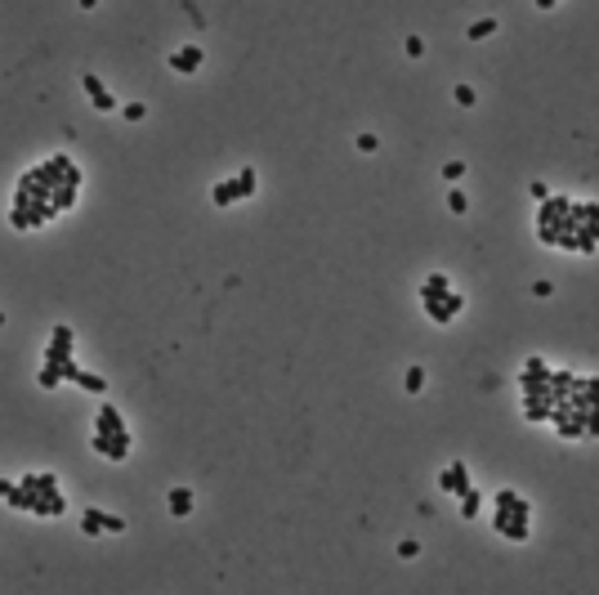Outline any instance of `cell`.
<instances>
[{
  "label": "cell",
  "mask_w": 599,
  "mask_h": 595,
  "mask_svg": "<svg viewBox=\"0 0 599 595\" xmlns=\"http://www.w3.org/2000/svg\"><path fill=\"white\" fill-rule=\"evenodd\" d=\"M81 533H85V537H99V533H126V519H121V515H108V510H99V506H85V515H81Z\"/></svg>",
  "instance_id": "obj_1"
},
{
  "label": "cell",
  "mask_w": 599,
  "mask_h": 595,
  "mask_svg": "<svg viewBox=\"0 0 599 595\" xmlns=\"http://www.w3.org/2000/svg\"><path fill=\"white\" fill-rule=\"evenodd\" d=\"M90 448L99 452V457H108V461H126V457H130V430H121V434L94 430V434H90Z\"/></svg>",
  "instance_id": "obj_2"
},
{
  "label": "cell",
  "mask_w": 599,
  "mask_h": 595,
  "mask_svg": "<svg viewBox=\"0 0 599 595\" xmlns=\"http://www.w3.org/2000/svg\"><path fill=\"white\" fill-rule=\"evenodd\" d=\"M72 327L68 323H59V327H54V332H50V345H45V363H50V367H63V363H68V358H72Z\"/></svg>",
  "instance_id": "obj_3"
},
{
  "label": "cell",
  "mask_w": 599,
  "mask_h": 595,
  "mask_svg": "<svg viewBox=\"0 0 599 595\" xmlns=\"http://www.w3.org/2000/svg\"><path fill=\"white\" fill-rule=\"evenodd\" d=\"M421 305H425V314H430V323H452V318L465 309V296H461V291H448V296L421 300Z\"/></svg>",
  "instance_id": "obj_4"
},
{
  "label": "cell",
  "mask_w": 599,
  "mask_h": 595,
  "mask_svg": "<svg viewBox=\"0 0 599 595\" xmlns=\"http://www.w3.org/2000/svg\"><path fill=\"white\" fill-rule=\"evenodd\" d=\"M528 519H532V515H515V510H497V515H492V528H497L501 537H510V542H528Z\"/></svg>",
  "instance_id": "obj_5"
},
{
  "label": "cell",
  "mask_w": 599,
  "mask_h": 595,
  "mask_svg": "<svg viewBox=\"0 0 599 595\" xmlns=\"http://www.w3.org/2000/svg\"><path fill=\"white\" fill-rule=\"evenodd\" d=\"M81 90L90 94V103H94V112H117V94L108 90L94 72H81Z\"/></svg>",
  "instance_id": "obj_6"
},
{
  "label": "cell",
  "mask_w": 599,
  "mask_h": 595,
  "mask_svg": "<svg viewBox=\"0 0 599 595\" xmlns=\"http://www.w3.org/2000/svg\"><path fill=\"white\" fill-rule=\"evenodd\" d=\"M439 488L443 493H452V497H461V493H470V470H465V461H452V466H443L439 470Z\"/></svg>",
  "instance_id": "obj_7"
},
{
  "label": "cell",
  "mask_w": 599,
  "mask_h": 595,
  "mask_svg": "<svg viewBox=\"0 0 599 595\" xmlns=\"http://www.w3.org/2000/svg\"><path fill=\"white\" fill-rule=\"evenodd\" d=\"M9 510H27V515H36V506H41V493H36L27 479H18V488H9Z\"/></svg>",
  "instance_id": "obj_8"
},
{
  "label": "cell",
  "mask_w": 599,
  "mask_h": 595,
  "mask_svg": "<svg viewBox=\"0 0 599 595\" xmlns=\"http://www.w3.org/2000/svg\"><path fill=\"white\" fill-rule=\"evenodd\" d=\"M202 59H206V54L197 50V45H179V50L170 54V68H175V72H197V68H202Z\"/></svg>",
  "instance_id": "obj_9"
},
{
  "label": "cell",
  "mask_w": 599,
  "mask_h": 595,
  "mask_svg": "<svg viewBox=\"0 0 599 595\" xmlns=\"http://www.w3.org/2000/svg\"><path fill=\"white\" fill-rule=\"evenodd\" d=\"M94 430H103V434H121V430H126V421H121V412L112 408V403H103L99 417H94Z\"/></svg>",
  "instance_id": "obj_10"
},
{
  "label": "cell",
  "mask_w": 599,
  "mask_h": 595,
  "mask_svg": "<svg viewBox=\"0 0 599 595\" xmlns=\"http://www.w3.org/2000/svg\"><path fill=\"white\" fill-rule=\"evenodd\" d=\"M497 510H515V515H532V502H528V497H519L515 488H501V493H497Z\"/></svg>",
  "instance_id": "obj_11"
},
{
  "label": "cell",
  "mask_w": 599,
  "mask_h": 595,
  "mask_svg": "<svg viewBox=\"0 0 599 595\" xmlns=\"http://www.w3.org/2000/svg\"><path fill=\"white\" fill-rule=\"evenodd\" d=\"M211 202H215V206H233V202H242V188H237V179H220V184L211 188Z\"/></svg>",
  "instance_id": "obj_12"
},
{
  "label": "cell",
  "mask_w": 599,
  "mask_h": 595,
  "mask_svg": "<svg viewBox=\"0 0 599 595\" xmlns=\"http://www.w3.org/2000/svg\"><path fill=\"white\" fill-rule=\"evenodd\" d=\"M166 510L175 519H184L188 510H193V493H188V488H170V497H166Z\"/></svg>",
  "instance_id": "obj_13"
},
{
  "label": "cell",
  "mask_w": 599,
  "mask_h": 595,
  "mask_svg": "<svg viewBox=\"0 0 599 595\" xmlns=\"http://www.w3.org/2000/svg\"><path fill=\"white\" fill-rule=\"evenodd\" d=\"M448 291H452L448 273H430V278H425V287H421V300H439V296H448Z\"/></svg>",
  "instance_id": "obj_14"
},
{
  "label": "cell",
  "mask_w": 599,
  "mask_h": 595,
  "mask_svg": "<svg viewBox=\"0 0 599 595\" xmlns=\"http://www.w3.org/2000/svg\"><path fill=\"white\" fill-rule=\"evenodd\" d=\"M36 515H41V519H50V515H68V497H63V493H50V497H41Z\"/></svg>",
  "instance_id": "obj_15"
},
{
  "label": "cell",
  "mask_w": 599,
  "mask_h": 595,
  "mask_svg": "<svg viewBox=\"0 0 599 595\" xmlns=\"http://www.w3.org/2000/svg\"><path fill=\"white\" fill-rule=\"evenodd\" d=\"M479 510H483V497H479V488L461 493V519H479Z\"/></svg>",
  "instance_id": "obj_16"
},
{
  "label": "cell",
  "mask_w": 599,
  "mask_h": 595,
  "mask_svg": "<svg viewBox=\"0 0 599 595\" xmlns=\"http://www.w3.org/2000/svg\"><path fill=\"white\" fill-rule=\"evenodd\" d=\"M36 385H41V390H54V385H63V367H50V363H45L41 372H36Z\"/></svg>",
  "instance_id": "obj_17"
},
{
  "label": "cell",
  "mask_w": 599,
  "mask_h": 595,
  "mask_svg": "<svg viewBox=\"0 0 599 595\" xmlns=\"http://www.w3.org/2000/svg\"><path fill=\"white\" fill-rule=\"evenodd\" d=\"M76 385H81V390H90V394H103V390H108V381H103L99 372H85V367H81V376H76Z\"/></svg>",
  "instance_id": "obj_18"
},
{
  "label": "cell",
  "mask_w": 599,
  "mask_h": 595,
  "mask_svg": "<svg viewBox=\"0 0 599 595\" xmlns=\"http://www.w3.org/2000/svg\"><path fill=\"white\" fill-rule=\"evenodd\" d=\"M492 32H497V18H479V23L465 27V36H470V41H483V36H492Z\"/></svg>",
  "instance_id": "obj_19"
},
{
  "label": "cell",
  "mask_w": 599,
  "mask_h": 595,
  "mask_svg": "<svg viewBox=\"0 0 599 595\" xmlns=\"http://www.w3.org/2000/svg\"><path fill=\"white\" fill-rule=\"evenodd\" d=\"M255 184H260V179H255V170H251V166L237 170V188H242V197H251V193H255Z\"/></svg>",
  "instance_id": "obj_20"
},
{
  "label": "cell",
  "mask_w": 599,
  "mask_h": 595,
  "mask_svg": "<svg viewBox=\"0 0 599 595\" xmlns=\"http://www.w3.org/2000/svg\"><path fill=\"white\" fill-rule=\"evenodd\" d=\"M448 211H452V215H465V211H470V197H465L461 188H452V193H448Z\"/></svg>",
  "instance_id": "obj_21"
},
{
  "label": "cell",
  "mask_w": 599,
  "mask_h": 595,
  "mask_svg": "<svg viewBox=\"0 0 599 595\" xmlns=\"http://www.w3.org/2000/svg\"><path fill=\"white\" fill-rule=\"evenodd\" d=\"M573 220H595V224H599V202H586V206H573Z\"/></svg>",
  "instance_id": "obj_22"
},
{
  "label": "cell",
  "mask_w": 599,
  "mask_h": 595,
  "mask_svg": "<svg viewBox=\"0 0 599 595\" xmlns=\"http://www.w3.org/2000/svg\"><path fill=\"white\" fill-rule=\"evenodd\" d=\"M456 103H461V108H474V99H479V94H474V85H456Z\"/></svg>",
  "instance_id": "obj_23"
},
{
  "label": "cell",
  "mask_w": 599,
  "mask_h": 595,
  "mask_svg": "<svg viewBox=\"0 0 599 595\" xmlns=\"http://www.w3.org/2000/svg\"><path fill=\"white\" fill-rule=\"evenodd\" d=\"M425 385V367H407V394H416Z\"/></svg>",
  "instance_id": "obj_24"
},
{
  "label": "cell",
  "mask_w": 599,
  "mask_h": 595,
  "mask_svg": "<svg viewBox=\"0 0 599 595\" xmlns=\"http://www.w3.org/2000/svg\"><path fill=\"white\" fill-rule=\"evenodd\" d=\"M121 117H126V121H144L148 108H144V103H126V108H121Z\"/></svg>",
  "instance_id": "obj_25"
},
{
  "label": "cell",
  "mask_w": 599,
  "mask_h": 595,
  "mask_svg": "<svg viewBox=\"0 0 599 595\" xmlns=\"http://www.w3.org/2000/svg\"><path fill=\"white\" fill-rule=\"evenodd\" d=\"M416 555H421V542H412V537H407V542L398 546V560H416Z\"/></svg>",
  "instance_id": "obj_26"
},
{
  "label": "cell",
  "mask_w": 599,
  "mask_h": 595,
  "mask_svg": "<svg viewBox=\"0 0 599 595\" xmlns=\"http://www.w3.org/2000/svg\"><path fill=\"white\" fill-rule=\"evenodd\" d=\"M461 175H465V162H448V166H443V179H452V184H456Z\"/></svg>",
  "instance_id": "obj_27"
},
{
  "label": "cell",
  "mask_w": 599,
  "mask_h": 595,
  "mask_svg": "<svg viewBox=\"0 0 599 595\" xmlns=\"http://www.w3.org/2000/svg\"><path fill=\"white\" fill-rule=\"evenodd\" d=\"M407 54H412V59H421V54H425V41H421V36H407Z\"/></svg>",
  "instance_id": "obj_28"
},
{
  "label": "cell",
  "mask_w": 599,
  "mask_h": 595,
  "mask_svg": "<svg viewBox=\"0 0 599 595\" xmlns=\"http://www.w3.org/2000/svg\"><path fill=\"white\" fill-rule=\"evenodd\" d=\"M358 148H363V153H376L380 139H376V135H358Z\"/></svg>",
  "instance_id": "obj_29"
},
{
  "label": "cell",
  "mask_w": 599,
  "mask_h": 595,
  "mask_svg": "<svg viewBox=\"0 0 599 595\" xmlns=\"http://www.w3.org/2000/svg\"><path fill=\"white\" fill-rule=\"evenodd\" d=\"M524 372H550V367H546V358H528Z\"/></svg>",
  "instance_id": "obj_30"
},
{
  "label": "cell",
  "mask_w": 599,
  "mask_h": 595,
  "mask_svg": "<svg viewBox=\"0 0 599 595\" xmlns=\"http://www.w3.org/2000/svg\"><path fill=\"white\" fill-rule=\"evenodd\" d=\"M9 488H14V484H9V479H0V502H5V497H9Z\"/></svg>",
  "instance_id": "obj_31"
},
{
  "label": "cell",
  "mask_w": 599,
  "mask_h": 595,
  "mask_svg": "<svg viewBox=\"0 0 599 595\" xmlns=\"http://www.w3.org/2000/svg\"><path fill=\"white\" fill-rule=\"evenodd\" d=\"M537 9H555V0H537Z\"/></svg>",
  "instance_id": "obj_32"
},
{
  "label": "cell",
  "mask_w": 599,
  "mask_h": 595,
  "mask_svg": "<svg viewBox=\"0 0 599 595\" xmlns=\"http://www.w3.org/2000/svg\"><path fill=\"white\" fill-rule=\"evenodd\" d=\"M94 5H99V0H81V9H94Z\"/></svg>",
  "instance_id": "obj_33"
},
{
  "label": "cell",
  "mask_w": 599,
  "mask_h": 595,
  "mask_svg": "<svg viewBox=\"0 0 599 595\" xmlns=\"http://www.w3.org/2000/svg\"><path fill=\"white\" fill-rule=\"evenodd\" d=\"M0 327H5V314H0Z\"/></svg>",
  "instance_id": "obj_34"
}]
</instances>
